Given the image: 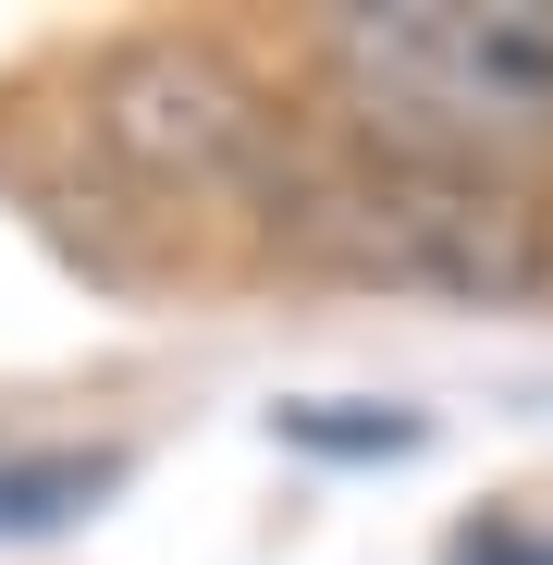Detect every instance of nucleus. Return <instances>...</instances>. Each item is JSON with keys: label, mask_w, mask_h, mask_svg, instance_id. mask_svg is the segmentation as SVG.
I'll return each mask as SVG.
<instances>
[{"label": "nucleus", "mask_w": 553, "mask_h": 565, "mask_svg": "<svg viewBox=\"0 0 553 565\" xmlns=\"http://www.w3.org/2000/svg\"><path fill=\"white\" fill-rule=\"evenodd\" d=\"M270 246H296L382 296H455V308H529L553 282V222L492 172H443L394 148H284L258 198Z\"/></svg>", "instance_id": "f257e3e1"}, {"label": "nucleus", "mask_w": 553, "mask_h": 565, "mask_svg": "<svg viewBox=\"0 0 553 565\" xmlns=\"http://www.w3.org/2000/svg\"><path fill=\"white\" fill-rule=\"evenodd\" d=\"M320 62L394 160L492 172L553 148V0H382L332 13Z\"/></svg>", "instance_id": "f03ea898"}, {"label": "nucleus", "mask_w": 553, "mask_h": 565, "mask_svg": "<svg viewBox=\"0 0 553 565\" xmlns=\"http://www.w3.org/2000/svg\"><path fill=\"white\" fill-rule=\"evenodd\" d=\"M86 124H99V148L160 184V198H234L258 210L270 172H284V124H270V99L198 38H148V50H111L99 86H86Z\"/></svg>", "instance_id": "7ed1b4c3"}, {"label": "nucleus", "mask_w": 553, "mask_h": 565, "mask_svg": "<svg viewBox=\"0 0 553 565\" xmlns=\"http://www.w3.org/2000/svg\"><path fill=\"white\" fill-rule=\"evenodd\" d=\"M99 492H111L99 455H0V541H13V529H62Z\"/></svg>", "instance_id": "20e7f679"}, {"label": "nucleus", "mask_w": 553, "mask_h": 565, "mask_svg": "<svg viewBox=\"0 0 553 565\" xmlns=\"http://www.w3.org/2000/svg\"><path fill=\"white\" fill-rule=\"evenodd\" d=\"M455 565H553V529L541 516H480L468 541H455Z\"/></svg>", "instance_id": "39448f33"}]
</instances>
